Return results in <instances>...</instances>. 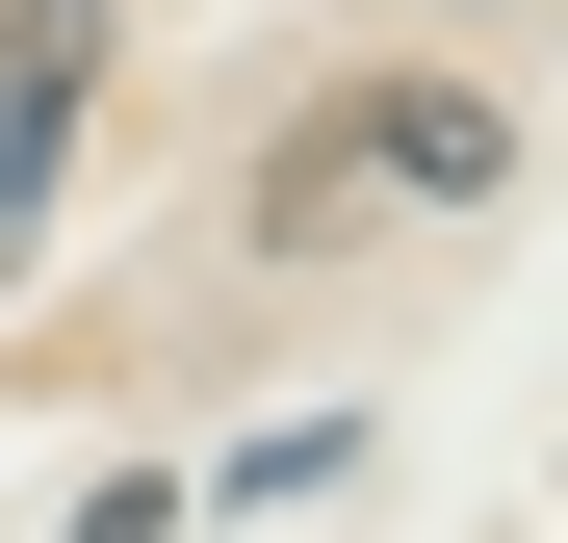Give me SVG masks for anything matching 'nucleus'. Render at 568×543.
Here are the masks:
<instances>
[{
	"instance_id": "1",
	"label": "nucleus",
	"mask_w": 568,
	"mask_h": 543,
	"mask_svg": "<svg viewBox=\"0 0 568 543\" xmlns=\"http://www.w3.org/2000/svg\"><path fill=\"white\" fill-rule=\"evenodd\" d=\"M517 130L465 104V78H388V104H336V130H284L258 155V233H336V208H465Z\"/></svg>"
},
{
	"instance_id": "2",
	"label": "nucleus",
	"mask_w": 568,
	"mask_h": 543,
	"mask_svg": "<svg viewBox=\"0 0 568 543\" xmlns=\"http://www.w3.org/2000/svg\"><path fill=\"white\" fill-rule=\"evenodd\" d=\"M78 104H104V0H0V233L52 208V155H78Z\"/></svg>"
}]
</instances>
